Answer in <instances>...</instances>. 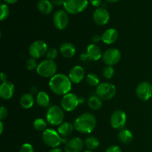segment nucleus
<instances>
[{
  "mask_svg": "<svg viewBox=\"0 0 152 152\" xmlns=\"http://www.w3.org/2000/svg\"><path fill=\"white\" fill-rule=\"evenodd\" d=\"M49 87L51 91L56 95H64L70 93L72 83L69 77L63 74H58L51 77L49 81Z\"/></svg>",
  "mask_w": 152,
  "mask_h": 152,
  "instance_id": "obj_1",
  "label": "nucleus"
},
{
  "mask_svg": "<svg viewBox=\"0 0 152 152\" xmlns=\"http://www.w3.org/2000/svg\"><path fill=\"white\" fill-rule=\"evenodd\" d=\"M96 120L94 114L84 113L79 116L74 123V129L82 134H90L96 127Z\"/></svg>",
  "mask_w": 152,
  "mask_h": 152,
  "instance_id": "obj_2",
  "label": "nucleus"
},
{
  "mask_svg": "<svg viewBox=\"0 0 152 152\" xmlns=\"http://www.w3.org/2000/svg\"><path fill=\"white\" fill-rule=\"evenodd\" d=\"M42 140L48 146L51 148H57L61 143H67L68 140L65 138H62L58 132L53 129H46L42 132Z\"/></svg>",
  "mask_w": 152,
  "mask_h": 152,
  "instance_id": "obj_3",
  "label": "nucleus"
},
{
  "mask_svg": "<svg viewBox=\"0 0 152 152\" xmlns=\"http://www.w3.org/2000/svg\"><path fill=\"white\" fill-rule=\"evenodd\" d=\"M57 65L53 60L45 59L38 65L37 72L40 77L44 78H51L56 75Z\"/></svg>",
  "mask_w": 152,
  "mask_h": 152,
  "instance_id": "obj_4",
  "label": "nucleus"
},
{
  "mask_svg": "<svg viewBox=\"0 0 152 152\" xmlns=\"http://www.w3.org/2000/svg\"><path fill=\"white\" fill-rule=\"evenodd\" d=\"M64 118L65 114L63 110L58 105H52L48 109L46 120L51 126H60L63 123Z\"/></svg>",
  "mask_w": 152,
  "mask_h": 152,
  "instance_id": "obj_5",
  "label": "nucleus"
},
{
  "mask_svg": "<svg viewBox=\"0 0 152 152\" xmlns=\"http://www.w3.org/2000/svg\"><path fill=\"white\" fill-rule=\"evenodd\" d=\"M88 5V0H65L63 7L70 14H78L84 11Z\"/></svg>",
  "mask_w": 152,
  "mask_h": 152,
  "instance_id": "obj_6",
  "label": "nucleus"
},
{
  "mask_svg": "<svg viewBox=\"0 0 152 152\" xmlns=\"http://www.w3.org/2000/svg\"><path fill=\"white\" fill-rule=\"evenodd\" d=\"M96 96H99L102 100H110L114 97L117 89L114 85L109 83H100L96 87Z\"/></svg>",
  "mask_w": 152,
  "mask_h": 152,
  "instance_id": "obj_7",
  "label": "nucleus"
},
{
  "mask_svg": "<svg viewBox=\"0 0 152 152\" xmlns=\"http://www.w3.org/2000/svg\"><path fill=\"white\" fill-rule=\"evenodd\" d=\"M102 56V51L99 48V46L96 45V44H90L88 45L86 52L84 53H82L80 55V59L83 62L85 61H98L101 59Z\"/></svg>",
  "mask_w": 152,
  "mask_h": 152,
  "instance_id": "obj_8",
  "label": "nucleus"
},
{
  "mask_svg": "<svg viewBox=\"0 0 152 152\" xmlns=\"http://www.w3.org/2000/svg\"><path fill=\"white\" fill-rule=\"evenodd\" d=\"M60 103L62 108L65 111H72L79 105L80 99L74 94L68 93L62 96Z\"/></svg>",
  "mask_w": 152,
  "mask_h": 152,
  "instance_id": "obj_9",
  "label": "nucleus"
},
{
  "mask_svg": "<svg viewBox=\"0 0 152 152\" xmlns=\"http://www.w3.org/2000/svg\"><path fill=\"white\" fill-rule=\"evenodd\" d=\"M102 61L108 66H114L117 65L121 59V53L117 48L107 49L102 56Z\"/></svg>",
  "mask_w": 152,
  "mask_h": 152,
  "instance_id": "obj_10",
  "label": "nucleus"
},
{
  "mask_svg": "<svg viewBox=\"0 0 152 152\" xmlns=\"http://www.w3.org/2000/svg\"><path fill=\"white\" fill-rule=\"evenodd\" d=\"M28 50L31 57L38 59L46 54L48 51V45L42 40H37L30 45Z\"/></svg>",
  "mask_w": 152,
  "mask_h": 152,
  "instance_id": "obj_11",
  "label": "nucleus"
},
{
  "mask_svg": "<svg viewBox=\"0 0 152 152\" xmlns=\"http://www.w3.org/2000/svg\"><path fill=\"white\" fill-rule=\"evenodd\" d=\"M69 19H68V15L65 10H58L53 13V22L54 26L58 30L65 29L68 25Z\"/></svg>",
  "mask_w": 152,
  "mask_h": 152,
  "instance_id": "obj_12",
  "label": "nucleus"
},
{
  "mask_svg": "<svg viewBox=\"0 0 152 152\" xmlns=\"http://www.w3.org/2000/svg\"><path fill=\"white\" fill-rule=\"evenodd\" d=\"M127 120L126 114L122 110H117L112 113L110 118L111 127L115 129H122L125 126Z\"/></svg>",
  "mask_w": 152,
  "mask_h": 152,
  "instance_id": "obj_13",
  "label": "nucleus"
},
{
  "mask_svg": "<svg viewBox=\"0 0 152 152\" xmlns=\"http://www.w3.org/2000/svg\"><path fill=\"white\" fill-rule=\"evenodd\" d=\"M136 94L141 100L148 101L152 96V85L148 82H142L136 88Z\"/></svg>",
  "mask_w": 152,
  "mask_h": 152,
  "instance_id": "obj_14",
  "label": "nucleus"
},
{
  "mask_svg": "<svg viewBox=\"0 0 152 152\" xmlns=\"http://www.w3.org/2000/svg\"><path fill=\"white\" fill-rule=\"evenodd\" d=\"M93 19L96 25L99 26H103L109 22V12L104 7H98L94 12Z\"/></svg>",
  "mask_w": 152,
  "mask_h": 152,
  "instance_id": "obj_15",
  "label": "nucleus"
},
{
  "mask_svg": "<svg viewBox=\"0 0 152 152\" xmlns=\"http://www.w3.org/2000/svg\"><path fill=\"white\" fill-rule=\"evenodd\" d=\"M68 77L71 80V83H75V84L81 83L85 77L84 68L80 65L74 66L70 70Z\"/></svg>",
  "mask_w": 152,
  "mask_h": 152,
  "instance_id": "obj_16",
  "label": "nucleus"
},
{
  "mask_svg": "<svg viewBox=\"0 0 152 152\" xmlns=\"http://www.w3.org/2000/svg\"><path fill=\"white\" fill-rule=\"evenodd\" d=\"M83 148V141L80 137H73L65 146V152H80Z\"/></svg>",
  "mask_w": 152,
  "mask_h": 152,
  "instance_id": "obj_17",
  "label": "nucleus"
},
{
  "mask_svg": "<svg viewBox=\"0 0 152 152\" xmlns=\"http://www.w3.org/2000/svg\"><path fill=\"white\" fill-rule=\"evenodd\" d=\"M15 91L14 85L12 83L8 81H6L2 83L0 87V96L1 99H10L13 96V94Z\"/></svg>",
  "mask_w": 152,
  "mask_h": 152,
  "instance_id": "obj_18",
  "label": "nucleus"
},
{
  "mask_svg": "<svg viewBox=\"0 0 152 152\" xmlns=\"http://www.w3.org/2000/svg\"><path fill=\"white\" fill-rule=\"evenodd\" d=\"M118 31L115 28H109V29L106 30L101 37H102V41L105 44L111 45L114 44L117 41L118 39Z\"/></svg>",
  "mask_w": 152,
  "mask_h": 152,
  "instance_id": "obj_19",
  "label": "nucleus"
},
{
  "mask_svg": "<svg viewBox=\"0 0 152 152\" xmlns=\"http://www.w3.org/2000/svg\"><path fill=\"white\" fill-rule=\"evenodd\" d=\"M76 51H77V49L75 46L70 42L62 43L59 48V52L61 55L67 59L72 58L76 54Z\"/></svg>",
  "mask_w": 152,
  "mask_h": 152,
  "instance_id": "obj_20",
  "label": "nucleus"
},
{
  "mask_svg": "<svg viewBox=\"0 0 152 152\" xmlns=\"http://www.w3.org/2000/svg\"><path fill=\"white\" fill-rule=\"evenodd\" d=\"M37 7L39 12L45 15L50 14L53 9V4L49 0H39L37 3Z\"/></svg>",
  "mask_w": 152,
  "mask_h": 152,
  "instance_id": "obj_21",
  "label": "nucleus"
},
{
  "mask_svg": "<svg viewBox=\"0 0 152 152\" xmlns=\"http://www.w3.org/2000/svg\"><path fill=\"white\" fill-rule=\"evenodd\" d=\"M34 98L33 95L30 93H25L22 95L20 98V105L22 108L25 109H29L32 108L34 105Z\"/></svg>",
  "mask_w": 152,
  "mask_h": 152,
  "instance_id": "obj_22",
  "label": "nucleus"
},
{
  "mask_svg": "<svg viewBox=\"0 0 152 152\" xmlns=\"http://www.w3.org/2000/svg\"><path fill=\"white\" fill-rule=\"evenodd\" d=\"M74 129V125L71 124V123H68V122H65V123H62L60 126H59V127H58V133L62 137H65L69 136L73 132Z\"/></svg>",
  "mask_w": 152,
  "mask_h": 152,
  "instance_id": "obj_23",
  "label": "nucleus"
},
{
  "mask_svg": "<svg viewBox=\"0 0 152 152\" xmlns=\"http://www.w3.org/2000/svg\"><path fill=\"white\" fill-rule=\"evenodd\" d=\"M36 102L39 106L45 108L50 104V97L45 91H39L37 95Z\"/></svg>",
  "mask_w": 152,
  "mask_h": 152,
  "instance_id": "obj_24",
  "label": "nucleus"
},
{
  "mask_svg": "<svg viewBox=\"0 0 152 152\" xmlns=\"http://www.w3.org/2000/svg\"><path fill=\"white\" fill-rule=\"evenodd\" d=\"M118 138L120 141L123 143H131L133 140V134L129 130L126 129H120L118 133Z\"/></svg>",
  "mask_w": 152,
  "mask_h": 152,
  "instance_id": "obj_25",
  "label": "nucleus"
},
{
  "mask_svg": "<svg viewBox=\"0 0 152 152\" xmlns=\"http://www.w3.org/2000/svg\"><path fill=\"white\" fill-rule=\"evenodd\" d=\"M88 106L90 107L92 110H94V111L99 110L102 108V99H101L98 96H91V97L89 98L88 101Z\"/></svg>",
  "mask_w": 152,
  "mask_h": 152,
  "instance_id": "obj_26",
  "label": "nucleus"
},
{
  "mask_svg": "<svg viewBox=\"0 0 152 152\" xmlns=\"http://www.w3.org/2000/svg\"><path fill=\"white\" fill-rule=\"evenodd\" d=\"M85 145H86V148H88L89 150H94L99 147V142L97 138L91 136L86 138V140H85Z\"/></svg>",
  "mask_w": 152,
  "mask_h": 152,
  "instance_id": "obj_27",
  "label": "nucleus"
},
{
  "mask_svg": "<svg viewBox=\"0 0 152 152\" xmlns=\"http://www.w3.org/2000/svg\"><path fill=\"white\" fill-rule=\"evenodd\" d=\"M86 83L88 85H89L91 87H95V86H98L100 83H99V78L96 74L91 73L86 76Z\"/></svg>",
  "mask_w": 152,
  "mask_h": 152,
  "instance_id": "obj_28",
  "label": "nucleus"
},
{
  "mask_svg": "<svg viewBox=\"0 0 152 152\" xmlns=\"http://www.w3.org/2000/svg\"><path fill=\"white\" fill-rule=\"evenodd\" d=\"M33 126H34L35 130L43 132L47 129H46L47 128V123L43 119L38 118L34 120V123H33Z\"/></svg>",
  "mask_w": 152,
  "mask_h": 152,
  "instance_id": "obj_29",
  "label": "nucleus"
},
{
  "mask_svg": "<svg viewBox=\"0 0 152 152\" xmlns=\"http://www.w3.org/2000/svg\"><path fill=\"white\" fill-rule=\"evenodd\" d=\"M102 75L107 80H110V79L112 78L114 75V69L113 66L107 65L106 67H105L103 71H102Z\"/></svg>",
  "mask_w": 152,
  "mask_h": 152,
  "instance_id": "obj_30",
  "label": "nucleus"
},
{
  "mask_svg": "<svg viewBox=\"0 0 152 152\" xmlns=\"http://www.w3.org/2000/svg\"><path fill=\"white\" fill-rule=\"evenodd\" d=\"M58 54H59V52H58L57 49H56L55 48H50L48 49V51L45 55L47 59L54 61V59L57 58Z\"/></svg>",
  "mask_w": 152,
  "mask_h": 152,
  "instance_id": "obj_31",
  "label": "nucleus"
},
{
  "mask_svg": "<svg viewBox=\"0 0 152 152\" xmlns=\"http://www.w3.org/2000/svg\"><path fill=\"white\" fill-rule=\"evenodd\" d=\"M10 14V10H9L8 6L6 4H1V14H0V20L4 21L7 19Z\"/></svg>",
  "mask_w": 152,
  "mask_h": 152,
  "instance_id": "obj_32",
  "label": "nucleus"
},
{
  "mask_svg": "<svg viewBox=\"0 0 152 152\" xmlns=\"http://www.w3.org/2000/svg\"><path fill=\"white\" fill-rule=\"evenodd\" d=\"M37 67H38V65H37V62L35 58L31 57L26 61V68L29 71H34V69H37Z\"/></svg>",
  "mask_w": 152,
  "mask_h": 152,
  "instance_id": "obj_33",
  "label": "nucleus"
},
{
  "mask_svg": "<svg viewBox=\"0 0 152 152\" xmlns=\"http://www.w3.org/2000/svg\"><path fill=\"white\" fill-rule=\"evenodd\" d=\"M19 152H34V149L31 144L25 143L21 146Z\"/></svg>",
  "mask_w": 152,
  "mask_h": 152,
  "instance_id": "obj_34",
  "label": "nucleus"
},
{
  "mask_svg": "<svg viewBox=\"0 0 152 152\" xmlns=\"http://www.w3.org/2000/svg\"><path fill=\"white\" fill-rule=\"evenodd\" d=\"M7 116V110L4 106H1L0 108V120L1 121L4 120Z\"/></svg>",
  "mask_w": 152,
  "mask_h": 152,
  "instance_id": "obj_35",
  "label": "nucleus"
},
{
  "mask_svg": "<svg viewBox=\"0 0 152 152\" xmlns=\"http://www.w3.org/2000/svg\"><path fill=\"white\" fill-rule=\"evenodd\" d=\"M105 152H122V151L117 145H111L107 148Z\"/></svg>",
  "mask_w": 152,
  "mask_h": 152,
  "instance_id": "obj_36",
  "label": "nucleus"
},
{
  "mask_svg": "<svg viewBox=\"0 0 152 152\" xmlns=\"http://www.w3.org/2000/svg\"><path fill=\"white\" fill-rule=\"evenodd\" d=\"M92 6L96 7H99L102 4V0H89Z\"/></svg>",
  "mask_w": 152,
  "mask_h": 152,
  "instance_id": "obj_37",
  "label": "nucleus"
},
{
  "mask_svg": "<svg viewBox=\"0 0 152 152\" xmlns=\"http://www.w3.org/2000/svg\"><path fill=\"white\" fill-rule=\"evenodd\" d=\"M100 40H102V37H100V36L98 35V34H95V35H94L91 38V41L94 44H96V43L99 42Z\"/></svg>",
  "mask_w": 152,
  "mask_h": 152,
  "instance_id": "obj_38",
  "label": "nucleus"
},
{
  "mask_svg": "<svg viewBox=\"0 0 152 152\" xmlns=\"http://www.w3.org/2000/svg\"><path fill=\"white\" fill-rule=\"evenodd\" d=\"M51 2L53 5L56 6H60L63 5L65 0H51Z\"/></svg>",
  "mask_w": 152,
  "mask_h": 152,
  "instance_id": "obj_39",
  "label": "nucleus"
},
{
  "mask_svg": "<svg viewBox=\"0 0 152 152\" xmlns=\"http://www.w3.org/2000/svg\"><path fill=\"white\" fill-rule=\"evenodd\" d=\"M1 80L2 83H4V82L7 81V74L5 73L2 72L1 74Z\"/></svg>",
  "mask_w": 152,
  "mask_h": 152,
  "instance_id": "obj_40",
  "label": "nucleus"
},
{
  "mask_svg": "<svg viewBox=\"0 0 152 152\" xmlns=\"http://www.w3.org/2000/svg\"><path fill=\"white\" fill-rule=\"evenodd\" d=\"M3 1H4V2H6L7 4H15V3L16 2V1H18V0H3Z\"/></svg>",
  "mask_w": 152,
  "mask_h": 152,
  "instance_id": "obj_41",
  "label": "nucleus"
},
{
  "mask_svg": "<svg viewBox=\"0 0 152 152\" xmlns=\"http://www.w3.org/2000/svg\"><path fill=\"white\" fill-rule=\"evenodd\" d=\"M48 152H62V149L59 148H53L52 149H50Z\"/></svg>",
  "mask_w": 152,
  "mask_h": 152,
  "instance_id": "obj_42",
  "label": "nucleus"
},
{
  "mask_svg": "<svg viewBox=\"0 0 152 152\" xmlns=\"http://www.w3.org/2000/svg\"><path fill=\"white\" fill-rule=\"evenodd\" d=\"M4 130V126H3L2 121H0V134H1Z\"/></svg>",
  "mask_w": 152,
  "mask_h": 152,
  "instance_id": "obj_43",
  "label": "nucleus"
},
{
  "mask_svg": "<svg viewBox=\"0 0 152 152\" xmlns=\"http://www.w3.org/2000/svg\"><path fill=\"white\" fill-rule=\"evenodd\" d=\"M119 1H120V0H105V1H107V2L108 3H116Z\"/></svg>",
  "mask_w": 152,
  "mask_h": 152,
  "instance_id": "obj_44",
  "label": "nucleus"
},
{
  "mask_svg": "<svg viewBox=\"0 0 152 152\" xmlns=\"http://www.w3.org/2000/svg\"><path fill=\"white\" fill-rule=\"evenodd\" d=\"M84 152H94V151H91V150H88V151H85Z\"/></svg>",
  "mask_w": 152,
  "mask_h": 152,
  "instance_id": "obj_45",
  "label": "nucleus"
}]
</instances>
